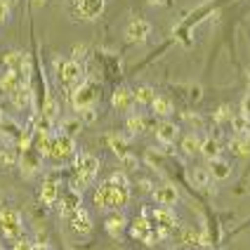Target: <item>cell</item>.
<instances>
[{
	"instance_id": "1",
	"label": "cell",
	"mask_w": 250,
	"mask_h": 250,
	"mask_svg": "<svg viewBox=\"0 0 250 250\" xmlns=\"http://www.w3.org/2000/svg\"><path fill=\"white\" fill-rule=\"evenodd\" d=\"M97 172H99V158L97 156H92V153H81V156H76V177L71 182V189H76V191L83 194L85 189L95 182Z\"/></svg>"
},
{
	"instance_id": "2",
	"label": "cell",
	"mask_w": 250,
	"mask_h": 250,
	"mask_svg": "<svg viewBox=\"0 0 250 250\" xmlns=\"http://www.w3.org/2000/svg\"><path fill=\"white\" fill-rule=\"evenodd\" d=\"M55 66H57V73H59V83L64 85L69 92H73L78 85L83 83V66L76 59H69V62L57 59Z\"/></svg>"
},
{
	"instance_id": "3",
	"label": "cell",
	"mask_w": 250,
	"mask_h": 250,
	"mask_svg": "<svg viewBox=\"0 0 250 250\" xmlns=\"http://www.w3.org/2000/svg\"><path fill=\"white\" fill-rule=\"evenodd\" d=\"M0 229L5 231V236L19 241L24 234V222H21V215L19 210L14 208H0Z\"/></svg>"
},
{
	"instance_id": "4",
	"label": "cell",
	"mask_w": 250,
	"mask_h": 250,
	"mask_svg": "<svg viewBox=\"0 0 250 250\" xmlns=\"http://www.w3.org/2000/svg\"><path fill=\"white\" fill-rule=\"evenodd\" d=\"M99 97V85L95 81H83L73 92H71V99H73V106L81 111L83 106H95V102Z\"/></svg>"
},
{
	"instance_id": "5",
	"label": "cell",
	"mask_w": 250,
	"mask_h": 250,
	"mask_svg": "<svg viewBox=\"0 0 250 250\" xmlns=\"http://www.w3.org/2000/svg\"><path fill=\"white\" fill-rule=\"evenodd\" d=\"M175 224H177L175 212L167 208V206H163V208H158L156 212H153V229H156V238H170L172 229H175Z\"/></svg>"
},
{
	"instance_id": "6",
	"label": "cell",
	"mask_w": 250,
	"mask_h": 250,
	"mask_svg": "<svg viewBox=\"0 0 250 250\" xmlns=\"http://www.w3.org/2000/svg\"><path fill=\"white\" fill-rule=\"evenodd\" d=\"M151 36V24L146 21V19H130V24L125 26V38L130 42H144L146 38Z\"/></svg>"
},
{
	"instance_id": "7",
	"label": "cell",
	"mask_w": 250,
	"mask_h": 250,
	"mask_svg": "<svg viewBox=\"0 0 250 250\" xmlns=\"http://www.w3.org/2000/svg\"><path fill=\"white\" fill-rule=\"evenodd\" d=\"M50 156H55L57 161H66L71 156H76V142L71 135L66 132H62L59 137H55V144H52V153Z\"/></svg>"
},
{
	"instance_id": "8",
	"label": "cell",
	"mask_w": 250,
	"mask_h": 250,
	"mask_svg": "<svg viewBox=\"0 0 250 250\" xmlns=\"http://www.w3.org/2000/svg\"><path fill=\"white\" fill-rule=\"evenodd\" d=\"M132 236L137 238V241H142V243H146V246H151L153 238H156V229H153V224L142 215V217H137V220L132 222Z\"/></svg>"
},
{
	"instance_id": "9",
	"label": "cell",
	"mask_w": 250,
	"mask_h": 250,
	"mask_svg": "<svg viewBox=\"0 0 250 250\" xmlns=\"http://www.w3.org/2000/svg\"><path fill=\"white\" fill-rule=\"evenodd\" d=\"M113 109H118V111H132V106L137 104V99H135V92L132 90H127V87H118L116 92H113V99H111Z\"/></svg>"
},
{
	"instance_id": "10",
	"label": "cell",
	"mask_w": 250,
	"mask_h": 250,
	"mask_svg": "<svg viewBox=\"0 0 250 250\" xmlns=\"http://www.w3.org/2000/svg\"><path fill=\"white\" fill-rule=\"evenodd\" d=\"M69 222H71V227H73V231L81 234V236H87V234L92 231V217H90V212L83 208L76 210L69 217Z\"/></svg>"
},
{
	"instance_id": "11",
	"label": "cell",
	"mask_w": 250,
	"mask_h": 250,
	"mask_svg": "<svg viewBox=\"0 0 250 250\" xmlns=\"http://www.w3.org/2000/svg\"><path fill=\"white\" fill-rule=\"evenodd\" d=\"M2 62H5V69H12V71H19V73H24L28 76V71H31V64H28V57L24 52H7V55L2 57Z\"/></svg>"
},
{
	"instance_id": "12",
	"label": "cell",
	"mask_w": 250,
	"mask_h": 250,
	"mask_svg": "<svg viewBox=\"0 0 250 250\" xmlns=\"http://www.w3.org/2000/svg\"><path fill=\"white\" fill-rule=\"evenodd\" d=\"M73 2H76V10L83 19H95V17L102 14L106 0H73Z\"/></svg>"
},
{
	"instance_id": "13",
	"label": "cell",
	"mask_w": 250,
	"mask_h": 250,
	"mask_svg": "<svg viewBox=\"0 0 250 250\" xmlns=\"http://www.w3.org/2000/svg\"><path fill=\"white\" fill-rule=\"evenodd\" d=\"M153 198H156V203L158 206H175L177 203V198H180V191H177V187L175 184H163V187H158L156 191H153Z\"/></svg>"
},
{
	"instance_id": "14",
	"label": "cell",
	"mask_w": 250,
	"mask_h": 250,
	"mask_svg": "<svg viewBox=\"0 0 250 250\" xmlns=\"http://www.w3.org/2000/svg\"><path fill=\"white\" fill-rule=\"evenodd\" d=\"M180 135V127L175 123H170V121H163V123L156 125V139L161 142V144H175V139Z\"/></svg>"
},
{
	"instance_id": "15",
	"label": "cell",
	"mask_w": 250,
	"mask_h": 250,
	"mask_svg": "<svg viewBox=\"0 0 250 250\" xmlns=\"http://www.w3.org/2000/svg\"><path fill=\"white\" fill-rule=\"evenodd\" d=\"M24 85V78H21V73L19 71H12L7 69L2 76H0V90L2 92H7V95H12L17 87H21Z\"/></svg>"
},
{
	"instance_id": "16",
	"label": "cell",
	"mask_w": 250,
	"mask_h": 250,
	"mask_svg": "<svg viewBox=\"0 0 250 250\" xmlns=\"http://www.w3.org/2000/svg\"><path fill=\"white\" fill-rule=\"evenodd\" d=\"M81 208V191H76V189H69V194L62 198V206H59V212L64 215V217H71L76 210Z\"/></svg>"
},
{
	"instance_id": "17",
	"label": "cell",
	"mask_w": 250,
	"mask_h": 250,
	"mask_svg": "<svg viewBox=\"0 0 250 250\" xmlns=\"http://www.w3.org/2000/svg\"><path fill=\"white\" fill-rule=\"evenodd\" d=\"M10 99H12V104L17 106V109H28L31 106V102H33V92H31V87H17L12 95H10Z\"/></svg>"
},
{
	"instance_id": "18",
	"label": "cell",
	"mask_w": 250,
	"mask_h": 250,
	"mask_svg": "<svg viewBox=\"0 0 250 250\" xmlns=\"http://www.w3.org/2000/svg\"><path fill=\"white\" fill-rule=\"evenodd\" d=\"M52 144H55V137L50 132H38L36 139H33V149L38 156H50L52 153Z\"/></svg>"
},
{
	"instance_id": "19",
	"label": "cell",
	"mask_w": 250,
	"mask_h": 250,
	"mask_svg": "<svg viewBox=\"0 0 250 250\" xmlns=\"http://www.w3.org/2000/svg\"><path fill=\"white\" fill-rule=\"evenodd\" d=\"M57 198H59V184L52 180L42 182V187H41V201L42 203H45V206H55Z\"/></svg>"
},
{
	"instance_id": "20",
	"label": "cell",
	"mask_w": 250,
	"mask_h": 250,
	"mask_svg": "<svg viewBox=\"0 0 250 250\" xmlns=\"http://www.w3.org/2000/svg\"><path fill=\"white\" fill-rule=\"evenodd\" d=\"M125 224H127L125 215H123V212H116V215H111V217L106 220V231H109L113 238H118L121 234H123Z\"/></svg>"
},
{
	"instance_id": "21",
	"label": "cell",
	"mask_w": 250,
	"mask_h": 250,
	"mask_svg": "<svg viewBox=\"0 0 250 250\" xmlns=\"http://www.w3.org/2000/svg\"><path fill=\"white\" fill-rule=\"evenodd\" d=\"M210 175H212L215 180H227V177L231 175V167H229L227 161H222V158L217 156V158L210 161Z\"/></svg>"
},
{
	"instance_id": "22",
	"label": "cell",
	"mask_w": 250,
	"mask_h": 250,
	"mask_svg": "<svg viewBox=\"0 0 250 250\" xmlns=\"http://www.w3.org/2000/svg\"><path fill=\"white\" fill-rule=\"evenodd\" d=\"M189 180H191V184L194 187H198V189H206L210 184V180H212V175H210L208 167H194L191 170V175H189Z\"/></svg>"
},
{
	"instance_id": "23",
	"label": "cell",
	"mask_w": 250,
	"mask_h": 250,
	"mask_svg": "<svg viewBox=\"0 0 250 250\" xmlns=\"http://www.w3.org/2000/svg\"><path fill=\"white\" fill-rule=\"evenodd\" d=\"M135 99H137V104H142V106H151V102L156 99V90L149 87V85H142V87L135 90Z\"/></svg>"
},
{
	"instance_id": "24",
	"label": "cell",
	"mask_w": 250,
	"mask_h": 250,
	"mask_svg": "<svg viewBox=\"0 0 250 250\" xmlns=\"http://www.w3.org/2000/svg\"><path fill=\"white\" fill-rule=\"evenodd\" d=\"M151 109H153V113H158V116H170L172 113V102L167 97H161V95H156V99L151 102Z\"/></svg>"
},
{
	"instance_id": "25",
	"label": "cell",
	"mask_w": 250,
	"mask_h": 250,
	"mask_svg": "<svg viewBox=\"0 0 250 250\" xmlns=\"http://www.w3.org/2000/svg\"><path fill=\"white\" fill-rule=\"evenodd\" d=\"M95 206L102 210H109V184H99L97 191H95Z\"/></svg>"
},
{
	"instance_id": "26",
	"label": "cell",
	"mask_w": 250,
	"mask_h": 250,
	"mask_svg": "<svg viewBox=\"0 0 250 250\" xmlns=\"http://www.w3.org/2000/svg\"><path fill=\"white\" fill-rule=\"evenodd\" d=\"M182 151L189 153V156L201 153V139L196 137V135H187V137L182 139Z\"/></svg>"
},
{
	"instance_id": "27",
	"label": "cell",
	"mask_w": 250,
	"mask_h": 250,
	"mask_svg": "<svg viewBox=\"0 0 250 250\" xmlns=\"http://www.w3.org/2000/svg\"><path fill=\"white\" fill-rule=\"evenodd\" d=\"M201 153L212 161V158H217L220 156V144H217V139H206V142H201Z\"/></svg>"
},
{
	"instance_id": "28",
	"label": "cell",
	"mask_w": 250,
	"mask_h": 250,
	"mask_svg": "<svg viewBox=\"0 0 250 250\" xmlns=\"http://www.w3.org/2000/svg\"><path fill=\"white\" fill-rule=\"evenodd\" d=\"M127 130H130L132 135H139V132L146 130V121H144L142 116H130V118H127Z\"/></svg>"
},
{
	"instance_id": "29",
	"label": "cell",
	"mask_w": 250,
	"mask_h": 250,
	"mask_svg": "<svg viewBox=\"0 0 250 250\" xmlns=\"http://www.w3.org/2000/svg\"><path fill=\"white\" fill-rule=\"evenodd\" d=\"M182 243H184V246H198V243H201V236L196 234L194 229H184V231H182Z\"/></svg>"
},
{
	"instance_id": "30",
	"label": "cell",
	"mask_w": 250,
	"mask_h": 250,
	"mask_svg": "<svg viewBox=\"0 0 250 250\" xmlns=\"http://www.w3.org/2000/svg\"><path fill=\"white\" fill-rule=\"evenodd\" d=\"M109 146L118 153V158H123L125 153H127V149H125V142L121 137H113V135H111V137H109Z\"/></svg>"
},
{
	"instance_id": "31",
	"label": "cell",
	"mask_w": 250,
	"mask_h": 250,
	"mask_svg": "<svg viewBox=\"0 0 250 250\" xmlns=\"http://www.w3.org/2000/svg\"><path fill=\"white\" fill-rule=\"evenodd\" d=\"M78 118H81L83 123H95V121H97V111H95V106H83Z\"/></svg>"
},
{
	"instance_id": "32",
	"label": "cell",
	"mask_w": 250,
	"mask_h": 250,
	"mask_svg": "<svg viewBox=\"0 0 250 250\" xmlns=\"http://www.w3.org/2000/svg\"><path fill=\"white\" fill-rule=\"evenodd\" d=\"M78 127H81V118H69V121H64V130H66V135L73 137V132H78Z\"/></svg>"
},
{
	"instance_id": "33",
	"label": "cell",
	"mask_w": 250,
	"mask_h": 250,
	"mask_svg": "<svg viewBox=\"0 0 250 250\" xmlns=\"http://www.w3.org/2000/svg\"><path fill=\"white\" fill-rule=\"evenodd\" d=\"M121 161H123V166L127 167V170H135V167H137V158H135L132 153H125Z\"/></svg>"
},
{
	"instance_id": "34",
	"label": "cell",
	"mask_w": 250,
	"mask_h": 250,
	"mask_svg": "<svg viewBox=\"0 0 250 250\" xmlns=\"http://www.w3.org/2000/svg\"><path fill=\"white\" fill-rule=\"evenodd\" d=\"M45 116H50V118H52V121H55V116H57V102L55 99H47V106H45Z\"/></svg>"
},
{
	"instance_id": "35",
	"label": "cell",
	"mask_w": 250,
	"mask_h": 250,
	"mask_svg": "<svg viewBox=\"0 0 250 250\" xmlns=\"http://www.w3.org/2000/svg\"><path fill=\"white\" fill-rule=\"evenodd\" d=\"M7 17H10V5L5 0H0V24H5Z\"/></svg>"
},
{
	"instance_id": "36",
	"label": "cell",
	"mask_w": 250,
	"mask_h": 250,
	"mask_svg": "<svg viewBox=\"0 0 250 250\" xmlns=\"http://www.w3.org/2000/svg\"><path fill=\"white\" fill-rule=\"evenodd\" d=\"M227 118H231V109H229V106H222V109L217 111V123H222Z\"/></svg>"
},
{
	"instance_id": "37",
	"label": "cell",
	"mask_w": 250,
	"mask_h": 250,
	"mask_svg": "<svg viewBox=\"0 0 250 250\" xmlns=\"http://www.w3.org/2000/svg\"><path fill=\"white\" fill-rule=\"evenodd\" d=\"M85 52H87V47H85V45H78V47L73 50V59H76V62H78V59H83Z\"/></svg>"
},
{
	"instance_id": "38",
	"label": "cell",
	"mask_w": 250,
	"mask_h": 250,
	"mask_svg": "<svg viewBox=\"0 0 250 250\" xmlns=\"http://www.w3.org/2000/svg\"><path fill=\"white\" fill-rule=\"evenodd\" d=\"M139 189H142V191H151V182H149V180H142Z\"/></svg>"
},
{
	"instance_id": "39",
	"label": "cell",
	"mask_w": 250,
	"mask_h": 250,
	"mask_svg": "<svg viewBox=\"0 0 250 250\" xmlns=\"http://www.w3.org/2000/svg\"><path fill=\"white\" fill-rule=\"evenodd\" d=\"M42 5H45V0H31V7L33 10H41Z\"/></svg>"
},
{
	"instance_id": "40",
	"label": "cell",
	"mask_w": 250,
	"mask_h": 250,
	"mask_svg": "<svg viewBox=\"0 0 250 250\" xmlns=\"http://www.w3.org/2000/svg\"><path fill=\"white\" fill-rule=\"evenodd\" d=\"M149 2H151V5H170L172 0H149Z\"/></svg>"
},
{
	"instance_id": "41",
	"label": "cell",
	"mask_w": 250,
	"mask_h": 250,
	"mask_svg": "<svg viewBox=\"0 0 250 250\" xmlns=\"http://www.w3.org/2000/svg\"><path fill=\"white\" fill-rule=\"evenodd\" d=\"M5 2H7V5H10V7H12L14 2H17V0H5Z\"/></svg>"
},
{
	"instance_id": "42",
	"label": "cell",
	"mask_w": 250,
	"mask_h": 250,
	"mask_svg": "<svg viewBox=\"0 0 250 250\" xmlns=\"http://www.w3.org/2000/svg\"><path fill=\"white\" fill-rule=\"evenodd\" d=\"M248 191H250V180H248Z\"/></svg>"
},
{
	"instance_id": "43",
	"label": "cell",
	"mask_w": 250,
	"mask_h": 250,
	"mask_svg": "<svg viewBox=\"0 0 250 250\" xmlns=\"http://www.w3.org/2000/svg\"><path fill=\"white\" fill-rule=\"evenodd\" d=\"M0 201H2V196H0Z\"/></svg>"
}]
</instances>
